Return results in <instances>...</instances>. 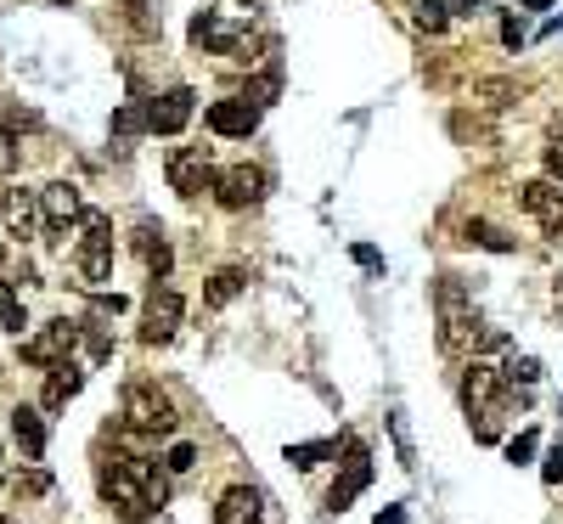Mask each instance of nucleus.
<instances>
[{"mask_svg": "<svg viewBox=\"0 0 563 524\" xmlns=\"http://www.w3.org/2000/svg\"><path fill=\"white\" fill-rule=\"evenodd\" d=\"M209 130H215V136H231V142L254 136V130H259V108L243 102V96H225V102L209 108Z\"/></svg>", "mask_w": 563, "mask_h": 524, "instance_id": "2eb2a0df", "label": "nucleus"}, {"mask_svg": "<svg viewBox=\"0 0 563 524\" xmlns=\"http://www.w3.org/2000/svg\"><path fill=\"white\" fill-rule=\"evenodd\" d=\"M136 248H142V259H147V271H152V282H163V277H170V266H175V254H170V237H163V226L142 220V226H136Z\"/></svg>", "mask_w": 563, "mask_h": 524, "instance_id": "f3484780", "label": "nucleus"}, {"mask_svg": "<svg viewBox=\"0 0 563 524\" xmlns=\"http://www.w3.org/2000/svg\"><path fill=\"white\" fill-rule=\"evenodd\" d=\"M192 463H197V451L181 440V446H170V463H163V468H170V474H192Z\"/></svg>", "mask_w": 563, "mask_h": 524, "instance_id": "473e14b6", "label": "nucleus"}, {"mask_svg": "<svg viewBox=\"0 0 563 524\" xmlns=\"http://www.w3.org/2000/svg\"><path fill=\"white\" fill-rule=\"evenodd\" d=\"M507 456H513V463H529V456H536V429L513 435V440H507Z\"/></svg>", "mask_w": 563, "mask_h": 524, "instance_id": "2f4dec72", "label": "nucleus"}, {"mask_svg": "<svg viewBox=\"0 0 563 524\" xmlns=\"http://www.w3.org/2000/svg\"><path fill=\"white\" fill-rule=\"evenodd\" d=\"M74 271H79L90 288L113 282V220H108V215H85V237H79V248H74Z\"/></svg>", "mask_w": 563, "mask_h": 524, "instance_id": "20e7f679", "label": "nucleus"}, {"mask_svg": "<svg viewBox=\"0 0 563 524\" xmlns=\"http://www.w3.org/2000/svg\"><path fill=\"white\" fill-rule=\"evenodd\" d=\"M321 456H333V440H310V446H287V463L293 468H316Z\"/></svg>", "mask_w": 563, "mask_h": 524, "instance_id": "c85d7f7f", "label": "nucleus"}, {"mask_svg": "<svg viewBox=\"0 0 563 524\" xmlns=\"http://www.w3.org/2000/svg\"><path fill=\"white\" fill-rule=\"evenodd\" d=\"M215 524H265L259 519V497L248 485H231L225 497H220V508H215Z\"/></svg>", "mask_w": 563, "mask_h": 524, "instance_id": "aec40b11", "label": "nucleus"}, {"mask_svg": "<svg viewBox=\"0 0 563 524\" xmlns=\"http://www.w3.org/2000/svg\"><path fill=\"white\" fill-rule=\"evenodd\" d=\"M435 310H440V350H462V344H479L485 339L479 310H474V293L462 288L456 277L435 282Z\"/></svg>", "mask_w": 563, "mask_h": 524, "instance_id": "f03ea898", "label": "nucleus"}, {"mask_svg": "<svg viewBox=\"0 0 563 524\" xmlns=\"http://www.w3.org/2000/svg\"><path fill=\"white\" fill-rule=\"evenodd\" d=\"M367 485H372V456H367V446H350V463H344V474L333 479V490H327V508L344 513Z\"/></svg>", "mask_w": 563, "mask_h": 524, "instance_id": "ddd939ff", "label": "nucleus"}, {"mask_svg": "<svg viewBox=\"0 0 563 524\" xmlns=\"http://www.w3.org/2000/svg\"><path fill=\"white\" fill-rule=\"evenodd\" d=\"M518 204L541 220L547 237H563V192H558L552 181H529V186L518 192Z\"/></svg>", "mask_w": 563, "mask_h": 524, "instance_id": "4468645a", "label": "nucleus"}, {"mask_svg": "<svg viewBox=\"0 0 563 524\" xmlns=\"http://www.w3.org/2000/svg\"><path fill=\"white\" fill-rule=\"evenodd\" d=\"M243 40H248L243 28L220 23L215 12H197V17H192V46H209V51H220V57H225V51H243Z\"/></svg>", "mask_w": 563, "mask_h": 524, "instance_id": "dca6fc26", "label": "nucleus"}, {"mask_svg": "<svg viewBox=\"0 0 563 524\" xmlns=\"http://www.w3.org/2000/svg\"><path fill=\"white\" fill-rule=\"evenodd\" d=\"M462 232H468V243H479V248H490V254H513V248H518L502 226H490V220H468Z\"/></svg>", "mask_w": 563, "mask_h": 524, "instance_id": "4be33fe9", "label": "nucleus"}, {"mask_svg": "<svg viewBox=\"0 0 563 524\" xmlns=\"http://www.w3.org/2000/svg\"><path fill=\"white\" fill-rule=\"evenodd\" d=\"M181 316H186L181 293L170 282H152L147 288V305H142V344H170L181 333Z\"/></svg>", "mask_w": 563, "mask_h": 524, "instance_id": "423d86ee", "label": "nucleus"}, {"mask_svg": "<svg viewBox=\"0 0 563 524\" xmlns=\"http://www.w3.org/2000/svg\"><path fill=\"white\" fill-rule=\"evenodd\" d=\"M0 266H7V243H0Z\"/></svg>", "mask_w": 563, "mask_h": 524, "instance_id": "37998d69", "label": "nucleus"}, {"mask_svg": "<svg viewBox=\"0 0 563 524\" xmlns=\"http://www.w3.org/2000/svg\"><path fill=\"white\" fill-rule=\"evenodd\" d=\"M40 119L28 113V108H17V102H0V130H7V142H17L23 130H35Z\"/></svg>", "mask_w": 563, "mask_h": 524, "instance_id": "a878e982", "label": "nucleus"}, {"mask_svg": "<svg viewBox=\"0 0 563 524\" xmlns=\"http://www.w3.org/2000/svg\"><path fill=\"white\" fill-rule=\"evenodd\" d=\"M113 130H119V136H142V130H147V124H142V108H136V102L119 108V113H113Z\"/></svg>", "mask_w": 563, "mask_h": 524, "instance_id": "7c9ffc66", "label": "nucleus"}, {"mask_svg": "<svg viewBox=\"0 0 563 524\" xmlns=\"http://www.w3.org/2000/svg\"><path fill=\"white\" fill-rule=\"evenodd\" d=\"M0 327H7V333H23V327H28L23 300H17V288H12V282H0Z\"/></svg>", "mask_w": 563, "mask_h": 524, "instance_id": "5701e85b", "label": "nucleus"}, {"mask_svg": "<svg viewBox=\"0 0 563 524\" xmlns=\"http://www.w3.org/2000/svg\"><path fill=\"white\" fill-rule=\"evenodd\" d=\"M12 440L23 446L28 463H40V456H46V417H40L35 406H17V412H12Z\"/></svg>", "mask_w": 563, "mask_h": 524, "instance_id": "a211bd4d", "label": "nucleus"}, {"mask_svg": "<svg viewBox=\"0 0 563 524\" xmlns=\"http://www.w3.org/2000/svg\"><path fill=\"white\" fill-rule=\"evenodd\" d=\"M389 435H394V451H401V468H417V451H412V429L401 412H389Z\"/></svg>", "mask_w": 563, "mask_h": 524, "instance_id": "cd10ccee", "label": "nucleus"}, {"mask_svg": "<svg viewBox=\"0 0 563 524\" xmlns=\"http://www.w3.org/2000/svg\"><path fill=\"white\" fill-rule=\"evenodd\" d=\"M130 28H136L142 40H152L158 28H163L158 23V0H130Z\"/></svg>", "mask_w": 563, "mask_h": 524, "instance_id": "b1692460", "label": "nucleus"}, {"mask_svg": "<svg viewBox=\"0 0 563 524\" xmlns=\"http://www.w3.org/2000/svg\"><path fill=\"white\" fill-rule=\"evenodd\" d=\"M192 102H197V96H192L186 85H175V90L152 96V102H142V124H147V136H181V130L192 124Z\"/></svg>", "mask_w": 563, "mask_h": 524, "instance_id": "6e6552de", "label": "nucleus"}, {"mask_svg": "<svg viewBox=\"0 0 563 524\" xmlns=\"http://www.w3.org/2000/svg\"><path fill=\"white\" fill-rule=\"evenodd\" d=\"M17 490H28V497H40V490H51V474H40V468H28V474L17 479Z\"/></svg>", "mask_w": 563, "mask_h": 524, "instance_id": "f704fd0d", "label": "nucleus"}, {"mask_svg": "<svg viewBox=\"0 0 563 524\" xmlns=\"http://www.w3.org/2000/svg\"><path fill=\"white\" fill-rule=\"evenodd\" d=\"M79 333L85 327L79 321H69V316H57V321H46L35 339H23V362L28 367H62V362H74V344H79Z\"/></svg>", "mask_w": 563, "mask_h": 524, "instance_id": "39448f33", "label": "nucleus"}, {"mask_svg": "<svg viewBox=\"0 0 563 524\" xmlns=\"http://www.w3.org/2000/svg\"><path fill=\"white\" fill-rule=\"evenodd\" d=\"M372 524H406V508H389V513H378Z\"/></svg>", "mask_w": 563, "mask_h": 524, "instance_id": "4c0bfd02", "label": "nucleus"}, {"mask_svg": "<svg viewBox=\"0 0 563 524\" xmlns=\"http://www.w3.org/2000/svg\"><path fill=\"white\" fill-rule=\"evenodd\" d=\"M552 7V0H524V12H547Z\"/></svg>", "mask_w": 563, "mask_h": 524, "instance_id": "ea45409f", "label": "nucleus"}, {"mask_svg": "<svg viewBox=\"0 0 563 524\" xmlns=\"http://www.w3.org/2000/svg\"><path fill=\"white\" fill-rule=\"evenodd\" d=\"M124 423H130L136 435H175V423H181V417H175V401L163 395L158 383L136 378V383L124 389Z\"/></svg>", "mask_w": 563, "mask_h": 524, "instance_id": "7ed1b4c3", "label": "nucleus"}, {"mask_svg": "<svg viewBox=\"0 0 563 524\" xmlns=\"http://www.w3.org/2000/svg\"><path fill=\"white\" fill-rule=\"evenodd\" d=\"M468 7H479V0H451V7H445V12H468Z\"/></svg>", "mask_w": 563, "mask_h": 524, "instance_id": "a19ab883", "label": "nucleus"}, {"mask_svg": "<svg viewBox=\"0 0 563 524\" xmlns=\"http://www.w3.org/2000/svg\"><path fill=\"white\" fill-rule=\"evenodd\" d=\"M85 220V204H79V186L74 181H51L46 192H40V226L46 232H69V226H79Z\"/></svg>", "mask_w": 563, "mask_h": 524, "instance_id": "9b49d317", "label": "nucleus"}, {"mask_svg": "<svg viewBox=\"0 0 563 524\" xmlns=\"http://www.w3.org/2000/svg\"><path fill=\"white\" fill-rule=\"evenodd\" d=\"M350 259H355L360 271H383V254H378L372 243H355V248H350Z\"/></svg>", "mask_w": 563, "mask_h": 524, "instance_id": "72a5a7b5", "label": "nucleus"}, {"mask_svg": "<svg viewBox=\"0 0 563 524\" xmlns=\"http://www.w3.org/2000/svg\"><path fill=\"white\" fill-rule=\"evenodd\" d=\"M96 490H102V502L130 524H142L163 508V479L152 474L147 456H124V451L108 456V463L96 468Z\"/></svg>", "mask_w": 563, "mask_h": 524, "instance_id": "f257e3e1", "label": "nucleus"}, {"mask_svg": "<svg viewBox=\"0 0 563 524\" xmlns=\"http://www.w3.org/2000/svg\"><path fill=\"white\" fill-rule=\"evenodd\" d=\"M547 170H552V175H563V147H552V153H547Z\"/></svg>", "mask_w": 563, "mask_h": 524, "instance_id": "58836bf2", "label": "nucleus"}, {"mask_svg": "<svg viewBox=\"0 0 563 524\" xmlns=\"http://www.w3.org/2000/svg\"><path fill=\"white\" fill-rule=\"evenodd\" d=\"M243 288H248V271L225 266V271H215V277H209V288H204V305H209V310H220V305H231V300H237Z\"/></svg>", "mask_w": 563, "mask_h": 524, "instance_id": "412c9836", "label": "nucleus"}, {"mask_svg": "<svg viewBox=\"0 0 563 524\" xmlns=\"http://www.w3.org/2000/svg\"><path fill=\"white\" fill-rule=\"evenodd\" d=\"M474 96H479V102H495V108H502V102H513V96H524V85H518V80H479Z\"/></svg>", "mask_w": 563, "mask_h": 524, "instance_id": "393cba45", "label": "nucleus"}, {"mask_svg": "<svg viewBox=\"0 0 563 524\" xmlns=\"http://www.w3.org/2000/svg\"><path fill=\"white\" fill-rule=\"evenodd\" d=\"M495 401H502V373H495L490 362H474V367H468V378H462V406H468V417L490 423Z\"/></svg>", "mask_w": 563, "mask_h": 524, "instance_id": "f8f14e48", "label": "nucleus"}, {"mask_svg": "<svg viewBox=\"0 0 563 524\" xmlns=\"http://www.w3.org/2000/svg\"><path fill=\"white\" fill-rule=\"evenodd\" d=\"M0 220H7V232L17 243H28L40 232V192H28L17 181H0Z\"/></svg>", "mask_w": 563, "mask_h": 524, "instance_id": "1a4fd4ad", "label": "nucleus"}, {"mask_svg": "<svg viewBox=\"0 0 563 524\" xmlns=\"http://www.w3.org/2000/svg\"><path fill=\"white\" fill-rule=\"evenodd\" d=\"M163 170H170V186L181 192V198H204V192H215V175H220L204 147H175Z\"/></svg>", "mask_w": 563, "mask_h": 524, "instance_id": "0eeeda50", "label": "nucleus"}, {"mask_svg": "<svg viewBox=\"0 0 563 524\" xmlns=\"http://www.w3.org/2000/svg\"><path fill=\"white\" fill-rule=\"evenodd\" d=\"M552 300H558V305H563V282H558V293H552Z\"/></svg>", "mask_w": 563, "mask_h": 524, "instance_id": "79ce46f5", "label": "nucleus"}, {"mask_svg": "<svg viewBox=\"0 0 563 524\" xmlns=\"http://www.w3.org/2000/svg\"><path fill=\"white\" fill-rule=\"evenodd\" d=\"M412 7H417V28H428V35H445V23H451L445 0H412Z\"/></svg>", "mask_w": 563, "mask_h": 524, "instance_id": "bb28decb", "label": "nucleus"}, {"mask_svg": "<svg viewBox=\"0 0 563 524\" xmlns=\"http://www.w3.org/2000/svg\"><path fill=\"white\" fill-rule=\"evenodd\" d=\"M502 378H507V383H524V389H529V383H541V362H536V355H524V362H513Z\"/></svg>", "mask_w": 563, "mask_h": 524, "instance_id": "c756f323", "label": "nucleus"}, {"mask_svg": "<svg viewBox=\"0 0 563 524\" xmlns=\"http://www.w3.org/2000/svg\"><path fill=\"white\" fill-rule=\"evenodd\" d=\"M79 383H85V373H79L74 362L51 367V373H46V395H40V406H46V412H62V406L79 395Z\"/></svg>", "mask_w": 563, "mask_h": 524, "instance_id": "6ab92c4d", "label": "nucleus"}, {"mask_svg": "<svg viewBox=\"0 0 563 524\" xmlns=\"http://www.w3.org/2000/svg\"><path fill=\"white\" fill-rule=\"evenodd\" d=\"M547 479H552V485H558V479H563V440H558V451H552V456H547Z\"/></svg>", "mask_w": 563, "mask_h": 524, "instance_id": "e433bc0d", "label": "nucleus"}, {"mask_svg": "<svg viewBox=\"0 0 563 524\" xmlns=\"http://www.w3.org/2000/svg\"><path fill=\"white\" fill-rule=\"evenodd\" d=\"M265 198V175L254 163H231V170L215 175V204L220 209H254Z\"/></svg>", "mask_w": 563, "mask_h": 524, "instance_id": "9d476101", "label": "nucleus"}, {"mask_svg": "<svg viewBox=\"0 0 563 524\" xmlns=\"http://www.w3.org/2000/svg\"><path fill=\"white\" fill-rule=\"evenodd\" d=\"M502 40H507L513 51L524 46V23H518V17H502Z\"/></svg>", "mask_w": 563, "mask_h": 524, "instance_id": "c9c22d12", "label": "nucleus"}, {"mask_svg": "<svg viewBox=\"0 0 563 524\" xmlns=\"http://www.w3.org/2000/svg\"><path fill=\"white\" fill-rule=\"evenodd\" d=\"M0 524H17V519H7V513H0Z\"/></svg>", "mask_w": 563, "mask_h": 524, "instance_id": "c03bdc74", "label": "nucleus"}]
</instances>
